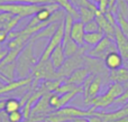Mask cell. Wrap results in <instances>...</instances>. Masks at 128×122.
Segmentation results:
<instances>
[{
    "mask_svg": "<svg viewBox=\"0 0 128 122\" xmlns=\"http://www.w3.org/2000/svg\"><path fill=\"white\" fill-rule=\"evenodd\" d=\"M116 51H118V49H117V45H116L115 40L104 36L99 44H97L94 47H92L91 49H89L86 52V55L92 58L104 61V57L108 54H110L111 52H116Z\"/></svg>",
    "mask_w": 128,
    "mask_h": 122,
    "instance_id": "obj_6",
    "label": "cell"
},
{
    "mask_svg": "<svg viewBox=\"0 0 128 122\" xmlns=\"http://www.w3.org/2000/svg\"><path fill=\"white\" fill-rule=\"evenodd\" d=\"M93 116L99 117L102 120V122H116L119 120V119L128 116V107H122L119 110H116V111H112V112L94 111Z\"/></svg>",
    "mask_w": 128,
    "mask_h": 122,
    "instance_id": "obj_9",
    "label": "cell"
},
{
    "mask_svg": "<svg viewBox=\"0 0 128 122\" xmlns=\"http://www.w3.org/2000/svg\"><path fill=\"white\" fill-rule=\"evenodd\" d=\"M58 99H60V94L56 93H51V96H50V105L53 110L58 109Z\"/></svg>",
    "mask_w": 128,
    "mask_h": 122,
    "instance_id": "obj_31",
    "label": "cell"
},
{
    "mask_svg": "<svg viewBox=\"0 0 128 122\" xmlns=\"http://www.w3.org/2000/svg\"><path fill=\"white\" fill-rule=\"evenodd\" d=\"M104 37L102 31H96V33H86L84 35V44L89 45V46L94 47L97 44H99Z\"/></svg>",
    "mask_w": 128,
    "mask_h": 122,
    "instance_id": "obj_23",
    "label": "cell"
},
{
    "mask_svg": "<svg viewBox=\"0 0 128 122\" xmlns=\"http://www.w3.org/2000/svg\"><path fill=\"white\" fill-rule=\"evenodd\" d=\"M124 66H125V67H127V68H128V60H127V61H125V62H124Z\"/></svg>",
    "mask_w": 128,
    "mask_h": 122,
    "instance_id": "obj_41",
    "label": "cell"
},
{
    "mask_svg": "<svg viewBox=\"0 0 128 122\" xmlns=\"http://www.w3.org/2000/svg\"><path fill=\"white\" fill-rule=\"evenodd\" d=\"M58 114L61 116H64L66 118H68L71 121L75 118H90L94 114V111L92 110L88 109V110H82V109H79V108H75V107H64V108H61V109H58L55 110Z\"/></svg>",
    "mask_w": 128,
    "mask_h": 122,
    "instance_id": "obj_8",
    "label": "cell"
},
{
    "mask_svg": "<svg viewBox=\"0 0 128 122\" xmlns=\"http://www.w3.org/2000/svg\"><path fill=\"white\" fill-rule=\"evenodd\" d=\"M8 52H9L8 48H7V49H1V51H0V62H2V61H4V58L7 56Z\"/></svg>",
    "mask_w": 128,
    "mask_h": 122,
    "instance_id": "obj_36",
    "label": "cell"
},
{
    "mask_svg": "<svg viewBox=\"0 0 128 122\" xmlns=\"http://www.w3.org/2000/svg\"><path fill=\"white\" fill-rule=\"evenodd\" d=\"M7 118H8L9 122H22V120H24V114L19 110V111H15V112H11V113L7 114Z\"/></svg>",
    "mask_w": 128,
    "mask_h": 122,
    "instance_id": "obj_30",
    "label": "cell"
},
{
    "mask_svg": "<svg viewBox=\"0 0 128 122\" xmlns=\"http://www.w3.org/2000/svg\"><path fill=\"white\" fill-rule=\"evenodd\" d=\"M102 82H104V81H102V76L101 75H96L94 76L93 81L89 84V86L83 91V93H84V102L90 101V100H92V99H94L96 96H98L100 90H101Z\"/></svg>",
    "mask_w": 128,
    "mask_h": 122,
    "instance_id": "obj_12",
    "label": "cell"
},
{
    "mask_svg": "<svg viewBox=\"0 0 128 122\" xmlns=\"http://www.w3.org/2000/svg\"><path fill=\"white\" fill-rule=\"evenodd\" d=\"M22 110V104H20V100L15 98H10V99H7L6 102H4V112L6 114H9L11 112H15V111H19Z\"/></svg>",
    "mask_w": 128,
    "mask_h": 122,
    "instance_id": "obj_26",
    "label": "cell"
},
{
    "mask_svg": "<svg viewBox=\"0 0 128 122\" xmlns=\"http://www.w3.org/2000/svg\"><path fill=\"white\" fill-rule=\"evenodd\" d=\"M89 120H90V122H102V120L99 118V117H96V116H92L89 118Z\"/></svg>",
    "mask_w": 128,
    "mask_h": 122,
    "instance_id": "obj_38",
    "label": "cell"
},
{
    "mask_svg": "<svg viewBox=\"0 0 128 122\" xmlns=\"http://www.w3.org/2000/svg\"><path fill=\"white\" fill-rule=\"evenodd\" d=\"M62 46H63L64 54H65L66 58L71 57V56H73V55H75V54L80 51V46L72 39V38H71V39H68V40L63 42L62 43Z\"/></svg>",
    "mask_w": 128,
    "mask_h": 122,
    "instance_id": "obj_24",
    "label": "cell"
},
{
    "mask_svg": "<svg viewBox=\"0 0 128 122\" xmlns=\"http://www.w3.org/2000/svg\"><path fill=\"white\" fill-rule=\"evenodd\" d=\"M96 20H97L98 25H99L100 30L104 33V35L106 37L110 38V39H115V33H116V28L107 20L104 13L100 12L99 10L97 11V16H96Z\"/></svg>",
    "mask_w": 128,
    "mask_h": 122,
    "instance_id": "obj_11",
    "label": "cell"
},
{
    "mask_svg": "<svg viewBox=\"0 0 128 122\" xmlns=\"http://www.w3.org/2000/svg\"><path fill=\"white\" fill-rule=\"evenodd\" d=\"M63 38H64V20L60 22L56 33L54 34L53 37L48 40V43H47L46 47H45L44 51H43L40 57L38 58V62H45V61L50 60V57H51V55H52L54 49H55L58 46L62 45Z\"/></svg>",
    "mask_w": 128,
    "mask_h": 122,
    "instance_id": "obj_7",
    "label": "cell"
},
{
    "mask_svg": "<svg viewBox=\"0 0 128 122\" xmlns=\"http://www.w3.org/2000/svg\"><path fill=\"white\" fill-rule=\"evenodd\" d=\"M116 18H117V22H118L119 28L122 29V33L128 37V20L126 18L122 17L120 13H117V15H116Z\"/></svg>",
    "mask_w": 128,
    "mask_h": 122,
    "instance_id": "obj_27",
    "label": "cell"
},
{
    "mask_svg": "<svg viewBox=\"0 0 128 122\" xmlns=\"http://www.w3.org/2000/svg\"><path fill=\"white\" fill-rule=\"evenodd\" d=\"M124 58L122 56L119 54V52H111L110 54L104 57V67H106L108 71H115V69H118L120 67L124 66Z\"/></svg>",
    "mask_w": 128,
    "mask_h": 122,
    "instance_id": "obj_13",
    "label": "cell"
},
{
    "mask_svg": "<svg viewBox=\"0 0 128 122\" xmlns=\"http://www.w3.org/2000/svg\"><path fill=\"white\" fill-rule=\"evenodd\" d=\"M126 2H127V4H128V0H126Z\"/></svg>",
    "mask_w": 128,
    "mask_h": 122,
    "instance_id": "obj_45",
    "label": "cell"
},
{
    "mask_svg": "<svg viewBox=\"0 0 128 122\" xmlns=\"http://www.w3.org/2000/svg\"><path fill=\"white\" fill-rule=\"evenodd\" d=\"M127 102H128V87H127V89H125L124 93H122V95H120L119 98L115 101L116 104H124V105L126 104Z\"/></svg>",
    "mask_w": 128,
    "mask_h": 122,
    "instance_id": "obj_32",
    "label": "cell"
},
{
    "mask_svg": "<svg viewBox=\"0 0 128 122\" xmlns=\"http://www.w3.org/2000/svg\"><path fill=\"white\" fill-rule=\"evenodd\" d=\"M108 78L112 83L125 84L128 82V68L122 66L118 69H115V71H109Z\"/></svg>",
    "mask_w": 128,
    "mask_h": 122,
    "instance_id": "obj_20",
    "label": "cell"
},
{
    "mask_svg": "<svg viewBox=\"0 0 128 122\" xmlns=\"http://www.w3.org/2000/svg\"><path fill=\"white\" fill-rule=\"evenodd\" d=\"M84 35H86L84 24L80 20H75L72 26V29H71V38L81 47L84 45Z\"/></svg>",
    "mask_w": 128,
    "mask_h": 122,
    "instance_id": "obj_17",
    "label": "cell"
},
{
    "mask_svg": "<svg viewBox=\"0 0 128 122\" xmlns=\"http://www.w3.org/2000/svg\"><path fill=\"white\" fill-rule=\"evenodd\" d=\"M98 9V4L91 2L88 7H80L79 8V20L83 24L91 21V20L96 19L97 16V11Z\"/></svg>",
    "mask_w": 128,
    "mask_h": 122,
    "instance_id": "obj_16",
    "label": "cell"
},
{
    "mask_svg": "<svg viewBox=\"0 0 128 122\" xmlns=\"http://www.w3.org/2000/svg\"><path fill=\"white\" fill-rule=\"evenodd\" d=\"M43 4H25L12 2H0V12H6L20 18L33 17L42 9Z\"/></svg>",
    "mask_w": 128,
    "mask_h": 122,
    "instance_id": "obj_3",
    "label": "cell"
},
{
    "mask_svg": "<svg viewBox=\"0 0 128 122\" xmlns=\"http://www.w3.org/2000/svg\"><path fill=\"white\" fill-rule=\"evenodd\" d=\"M124 91L125 89L122 84L112 83V84L109 85L108 90L104 94L96 96L94 99L90 101H86V102H84V104L86 107H90L89 109L92 110V111H97V109H104V108H107L112 103H115V101L124 93Z\"/></svg>",
    "mask_w": 128,
    "mask_h": 122,
    "instance_id": "obj_2",
    "label": "cell"
},
{
    "mask_svg": "<svg viewBox=\"0 0 128 122\" xmlns=\"http://www.w3.org/2000/svg\"><path fill=\"white\" fill-rule=\"evenodd\" d=\"M93 1H94L96 3H99V1H100V0H93Z\"/></svg>",
    "mask_w": 128,
    "mask_h": 122,
    "instance_id": "obj_42",
    "label": "cell"
},
{
    "mask_svg": "<svg viewBox=\"0 0 128 122\" xmlns=\"http://www.w3.org/2000/svg\"><path fill=\"white\" fill-rule=\"evenodd\" d=\"M50 61H51L52 65H53V67L56 71H58V69L63 66V64L66 61V56H65V54H64V49H63L62 45L58 46L53 51L51 57H50Z\"/></svg>",
    "mask_w": 128,
    "mask_h": 122,
    "instance_id": "obj_19",
    "label": "cell"
},
{
    "mask_svg": "<svg viewBox=\"0 0 128 122\" xmlns=\"http://www.w3.org/2000/svg\"><path fill=\"white\" fill-rule=\"evenodd\" d=\"M90 75V71L86 67H81V68L74 71L68 77L64 78V82L73 84L75 86H82L86 81V78Z\"/></svg>",
    "mask_w": 128,
    "mask_h": 122,
    "instance_id": "obj_15",
    "label": "cell"
},
{
    "mask_svg": "<svg viewBox=\"0 0 128 122\" xmlns=\"http://www.w3.org/2000/svg\"><path fill=\"white\" fill-rule=\"evenodd\" d=\"M20 19H22V18L18 17V16H12V17L10 18V20H9V21L6 24V26L4 27V29L9 34L10 31H12L14 29H15V27L17 26L18 24H19Z\"/></svg>",
    "mask_w": 128,
    "mask_h": 122,
    "instance_id": "obj_28",
    "label": "cell"
},
{
    "mask_svg": "<svg viewBox=\"0 0 128 122\" xmlns=\"http://www.w3.org/2000/svg\"><path fill=\"white\" fill-rule=\"evenodd\" d=\"M34 43H28L19 53L16 60V75L18 80L33 76V71L37 65L38 60L34 54Z\"/></svg>",
    "mask_w": 128,
    "mask_h": 122,
    "instance_id": "obj_1",
    "label": "cell"
},
{
    "mask_svg": "<svg viewBox=\"0 0 128 122\" xmlns=\"http://www.w3.org/2000/svg\"><path fill=\"white\" fill-rule=\"evenodd\" d=\"M53 2L58 3L61 9H63L66 13L71 15L75 20H79V9L73 4L71 0H53Z\"/></svg>",
    "mask_w": 128,
    "mask_h": 122,
    "instance_id": "obj_21",
    "label": "cell"
},
{
    "mask_svg": "<svg viewBox=\"0 0 128 122\" xmlns=\"http://www.w3.org/2000/svg\"><path fill=\"white\" fill-rule=\"evenodd\" d=\"M58 25H60V22L50 24L47 27H45L44 29H42L40 33L34 35L33 37L30 38L29 43H35L36 40H40V39H48L50 40L52 37H53L54 34L56 33V30H58Z\"/></svg>",
    "mask_w": 128,
    "mask_h": 122,
    "instance_id": "obj_18",
    "label": "cell"
},
{
    "mask_svg": "<svg viewBox=\"0 0 128 122\" xmlns=\"http://www.w3.org/2000/svg\"><path fill=\"white\" fill-rule=\"evenodd\" d=\"M71 122H90V120H89V118L83 117V118H75V119H73Z\"/></svg>",
    "mask_w": 128,
    "mask_h": 122,
    "instance_id": "obj_37",
    "label": "cell"
},
{
    "mask_svg": "<svg viewBox=\"0 0 128 122\" xmlns=\"http://www.w3.org/2000/svg\"><path fill=\"white\" fill-rule=\"evenodd\" d=\"M7 38H8V33H7L4 29L0 28V44H2V43L6 42Z\"/></svg>",
    "mask_w": 128,
    "mask_h": 122,
    "instance_id": "obj_35",
    "label": "cell"
},
{
    "mask_svg": "<svg viewBox=\"0 0 128 122\" xmlns=\"http://www.w3.org/2000/svg\"><path fill=\"white\" fill-rule=\"evenodd\" d=\"M33 76H29L27 78H22V80H15L12 82L9 83H4L1 87H0V95L6 93H11V92L16 91V90H19L20 87H24L26 85H30L33 82Z\"/></svg>",
    "mask_w": 128,
    "mask_h": 122,
    "instance_id": "obj_14",
    "label": "cell"
},
{
    "mask_svg": "<svg viewBox=\"0 0 128 122\" xmlns=\"http://www.w3.org/2000/svg\"><path fill=\"white\" fill-rule=\"evenodd\" d=\"M116 122H128V116L124 117V118H122V119H119V120L116 121Z\"/></svg>",
    "mask_w": 128,
    "mask_h": 122,
    "instance_id": "obj_40",
    "label": "cell"
},
{
    "mask_svg": "<svg viewBox=\"0 0 128 122\" xmlns=\"http://www.w3.org/2000/svg\"><path fill=\"white\" fill-rule=\"evenodd\" d=\"M109 8V0H100L99 3H98V9H99L100 12L106 13L108 11Z\"/></svg>",
    "mask_w": 128,
    "mask_h": 122,
    "instance_id": "obj_33",
    "label": "cell"
},
{
    "mask_svg": "<svg viewBox=\"0 0 128 122\" xmlns=\"http://www.w3.org/2000/svg\"><path fill=\"white\" fill-rule=\"evenodd\" d=\"M88 51H89L88 46H81L80 47V51L78 52L75 55L66 58L63 66L58 71V78L68 77L74 71H76V69L81 68L82 66H84V63H86V54Z\"/></svg>",
    "mask_w": 128,
    "mask_h": 122,
    "instance_id": "obj_4",
    "label": "cell"
},
{
    "mask_svg": "<svg viewBox=\"0 0 128 122\" xmlns=\"http://www.w3.org/2000/svg\"><path fill=\"white\" fill-rule=\"evenodd\" d=\"M50 96H51V93H45L34 104L30 112V118H29L32 122L45 121V119L52 113L53 109L50 105Z\"/></svg>",
    "mask_w": 128,
    "mask_h": 122,
    "instance_id": "obj_5",
    "label": "cell"
},
{
    "mask_svg": "<svg viewBox=\"0 0 128 122\" xmlns=\"http://www.w3.org/2000/svg\"><path fill=\"white\" fill-rule=\"evenodd\" d=\"M16 75V62L10 63L8 65H4V67L0 68V78L4 80L6 83L15 81Z\"/></svg>",
    "mask_w": 128,
    "mask_h": 122,
    "instance_id": "obj_22",
    "label": "cell"
},
{
    "mask_svg": "<svg viewBox=\"0 0 128 122\" xmlns=\"http://www.w3.org/2000/svg\"><path fill=\"white\" fill-rule=\"evenodd\" d=\"M115 43L117 45V49L119 54L122 56L124 61L128 60V37L122 31L119 26L116 27V33H115Z\"/></svg>",
    "mask_w": 128,
    "mask_h": 122,
    "instance_id": "obj_10",
    "label": "cell"
},
{
    "mask_svg": "<svg viewBox=\"0 0 128 122\" xmlns=\"http://www.w3.org/2000/svg\"><path fill=\"white\" fill-rule=\"evenodd\" d=\"M25 122H32V120H29V119H28V120H26Z\"/></svg>",
    "mask_w": 128,
    "mask_h": 122,
    "instance_id": "obj_44",
    "label": "cell"
},
{
    "mask_svg": "<svg viewBox=\"0 0 128 122\" xmlns=\"http://www.w3.org/2000/svg\"><path fill=\"white\" fill-rule=\"evenodd\" d=\"M4 102H6V100H0V112L4 111Z\"/></svg>",
    "mask_w": 128,
    "mask_h": 122,
    "instance_id": "obj_39",
    "label": "cell"
},
{
    "mask_svg": "<svg viewBox=\"0 0 128 122\" xmlns=\"http://www.w3.org/2000/svg\"><path fill=\"white\" fill-rule=\"evenodd\" d=\"M72 2L78 9L80 7H88L91 3V1H89V0H72Z\"/></svg>",
    "mask_w": 128,
    "mask_h": 122,
    "instance_id": "obj_34",
    "label": "cell"
},
{
    "mask_svg": "<svg viewBox=\"0 0 128 122\" xmlns=\"http://www.w3.org/2000/svg\"><path fill=\"white\" fill-rule=\"evenodd\" d=\"M79 93H83V87L79 90H75V91H72V92H68V93H64V94H61L60 95V99H58V109H61V108H64L68 105V102H71V100H73L76 94ZM56 109V110H58Z\"/></svg>",
    "mask_w": 128,
    "mask_h": 122,
    "instance_id": "obj_25",
    "label": "cell"
},
{
    "mask_svg": "<svg viewBox=\"0 0 128 122\" xmlns=\"http://www.w3.org/2000/svg\"><path fill=\"white\" fill-rule=\"evenodd\" d=\"M71 1H72V0H71Z\"/></svg>",
    "mask_w": 128,
    "mask_h": 122,
    "instance_id": "obj_46",
    "label": "cell"
},
{
    "mask_svg": "<svg viewBox=\"0 0 128 122\" xmlns=\"http://www.w3.org/2000/svg\"><path fill=\"white\" fill-rule=\"evenodd\" d=\"M0 122H2V118H1V112H0Z\"/></svg>",
    "mask_w": 128,
    "mask_h": 122,
    "instance_id": "obj_43",
    "label": "cell"
},
{
    "mask_svg": "<svg viewBox=\"0 0 128 122\" xmlns=\"http://www.w3.org/2000/svg\"><path fill=\"white\" fill-rule=\"evenodd\" d=\"M84 31L86 33H96V31H101L99 28L97 20H91V21L84 24Z\"/></svg>",
    "mask_w": 128,
    "mask_h": 122,
    "instance_id": "obj_29",
    "label": "cell"
}]
</instances>
